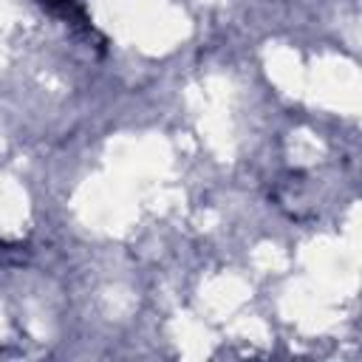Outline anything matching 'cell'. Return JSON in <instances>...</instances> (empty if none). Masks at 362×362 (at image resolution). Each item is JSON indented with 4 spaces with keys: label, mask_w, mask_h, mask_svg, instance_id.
<instances>
[{
    "label": "cell",
    "mask_w": 362,
    "mask_h": 362,
    "mask_svg": "<svg viewBox=\"0 0 362 362\" xmlns=\"http://www.w3.org/2000/svg\"><path fill=\"white\" fill-rule=\"evenodd\" d=\"M42 3H68V0H42Z\"/></svg>",
    "instance_id": "1"
}]
</instances>
